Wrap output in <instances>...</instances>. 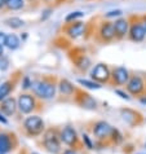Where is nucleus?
<instances>
[{
	"label": "nucleus",
	"instance_id": "obj_1",
	"mask_svg": "<svg viewBox=\"0 0 146 154\" xmlns=\"http://www.w3.org/2000/svg\"><path fill=\"white\" fill-rule=\"evenodd\" d=\"M43 146L47 152L52 153V154H59L62 153V148H61V137H59V134L53 128L45 131L44 135H43V141H41Z\"/></svg>",
	"mask_w": 146,
	"mask_h": 154
},
{
	"label": "nucleus",
	"instance_id": "obj_32",
	"mask_svg": "<svg viewBox=\"0 0 146 154\" xmlns=\"http://www.w3.org/2000/svg\"><path fill=\"white\" fill-rule=\"evenodd\" d=\"M30 85H32V84H30L29 83V78H25V83H23V88H29Z\"/></svg>",
	"mask_w": 146,
	"mask_h": 154
},
{
	"label": "nucleus",
	"instance_id": "obj_19",
	"mask_svg": "<svg viewBox=\"0 0 146 154\" xmlns=\"http://www.w3.org/2000/svg\"><path fill=\"white\" fill-rule=\"evenodd\" d=\"M81 101L80 104L83 108H88V109H96V101L93 100L91 96L88 95H81Z\"/></svg>",
	"mask_w": 146,
	"mask_h": 154
},
{
	"label": "nucleus",
	"instance_id": "obj_23",
	"mask_svg": "<svg viewBox=\"0 0 146 154\" xmlns=\"http://www.w3.org/2000/svg\"><path fill=\"white\" fill-rule=\"evenodd\" d=\"M83 144H84V148H87L88 150H92L93 149V143H92V140L89 139L88 135H83Z\"/></svg>",
	"mask_w": 146,
	"mask_h": 154
},
{
	"label": "nucleus",
	"instance_id": "obj_10",
	"mask_svg": "<svg viewBox=\"0 0 146 154\" xmlns=\"http://www.w3.org/2000/svg\"><path fill=\"white\" fill-rule=\"evenodd\" d=\"M2 108H0V110L3 112L4 115H7V117H9V115H13L16 113V110H17V101H16V98L13 97H8L5 98V100H3L2 101Z\"/></svg>",
	"mask_w": 146,
	"mask_h": 154
},
{
	"label": "nucleus",
	"instance_id": "obj_26",
	"mask_svg": "<svg viewBox=\"0 0 146 154\" xmlns=\"http://www.w3.org/2000/svg\"><path fill=\"white\" fill-rule=\"evenodd\" d=\"M88 65H89V60L88 58H84V57L81 58V61L78 62V66L80 67V69H87Z\"/></svg>",
	"mask_w": 146,
	"mask_h": 154
},
{
	"label": "nucleus",
	"instance_id": "obj_20",
	"mask_svg": "<svg viewBox=\"0 0 146 154\" xmlns=\"http://www.w3.org/2000/svg\"><path fill=\"white\" fill-rule=\"evenodd\" d=\"M5 23L9 27H12V29H20V27L23 26V21L21 18H18V17H12V18H8L5 21Z\"/></svg>",
	"mask_w": 146,
	"mask_h": 154
},
{
	"label": "nucleus",
	"instance_id": "obj_7",
	"mask_svg": "<svg viewBox=\"0 0 146 154\" xmlns=\"http://www.w3.org/2000/svg\"><path fill=\"white\" fill-rule=\"evenodd\" d=\"M114 132V128L111 127L109 123L105 121H100L94 123L93 127V135L96 136L98 140H105V139H110L111 135Z\"/></svg>",
	"mask_w": 146,
	"mask_h": 154
},
{
	"label": "nucleus",
	"instance_id": "obj_31",
	"mask_svg": "<svg viewBox=\"0 0 146 154\" xmlns=\"http://www.w3.org/2000/svg\"><path fill=\"white\" fill-rule=\"evenodd\" d=\"M117 93H118V95H120V97H122V98H127V100H129V97H128L126 93H123L122 91H117Z\"/></svg>",
	"mask_w": 146,
	"mask_h": 154
},
{
	"label": "nucleus",
	"instance_id": "obj_22",
	"mask_svg": "<svg viewBox=\"0 0 146 154\" xmlns=\"http://www.w3.org/2000/svg\"><path fill=\"white\" fill-rule=\"evenodd\" d=\"M78 82L81 84V85H84V87H87V88H91V89H98V88H101V85L96 83V82H89V80L87 79H79Z\"/></svg>",
	"mask_w": 146,
	"mask_h": 154
},
{
	"label": "nucleus",
	"instance_id": "obj_27",
	"mask_svg": "<svg viewBox=\"0 0 146 154\" xmlns=\"http://www.w3.org/2000/svg\"><path fill=\"white\" fill-rule=\"evenodd\" d=\"M122 16V11H111L109 13H106V17H118Z\"/></svg>",
	"mask_w": 146,
	"mask_h": 154
},
{
	"label": "nucleus",
	"instance_id": "obj_11",
	"mask_svg": "<svg viewBox=\"0 0 146 154\" xmlns=\"http://www.w3.org/2000/svg\"><path fill=\"white\" fill-rule=\"evenodd\" d=\"M146 35V31H145V27L140 23H135L133 26L131 27V38L136 42H141L145 38Z\"/></svg>",
	"mask_w": 146,
	"mask_h": 154
},
{
	"label": "nucleus",
	"instance_id": "obj_35",
	"mask_svg": "<svg viewBox=\"0 0 146 154\" xmlns=\"http://www.w3.org/2000/svg\"><path fill=\"white\" fill-rule=\"evenodd\" d=\"M144 27H145V31H146V22H145V25H144Z\"/></svg>",
	"mask_w": 146,
	"mask_h": 154
},
{
	"label": "nucleus",
	"instance_id": "obj_5",
	"mask_svg": "<svg viewBox=\"0 0 146 154\" xmlns=\"http://www.w3.org/2000/svg\"><path fill=\"white\" fill-rule=\"evenodd\" d=\"M18 145L16 136L13 134L8 132H0V153L7 154L12 150H14L16 146Z\"/></svg>",
	"mask_w": 146,
	"mask_h": 154
},
{
	"label": "nucleus",
	"instance_id": "obj_15",
	"mask_svg": "<svg viewBox=\"0 0 146 154\" xmlns=\"http://www.w3.org/2000/svg\"><path fill=\"white\" fill-rule=\"evenodd\" d=\"M101 35L104 39L106 40H110L113 39L114 35H115V29H114V25L113 23H106L102 26L101 29Z\"/></svg>",
	"mask_w": 146,
	"mask_h": 154
},
{
	"label": "nucleus",
	"instance_id": "obj_18",
	"mask_svg": "<svg viewBox=\"0 0 146 154\" xmlns=\"http://www.w3.org/2000/svg\"><path fill=\"white\" fill-rule=\"evenodd\" d=\"M5 45L9 49H17L20 47V39L17 38V35H14V34H9V35H7Z\"/></svg>",
	"mask_w": 146,
	"mask_h": 154
},
{
	"label": "nucleus",
	"instance_id": "obj_29",
	"mask_svg": "<svg viewBox=\"0 0 146 154\" xmlns=\"http://www.w3.org/2000/svg\"><path fill=\"white\" fill-rule=\"evenodd\" d=\"M5 40H7V35H5L4 32L0 31V45L5 44Z\"/></svg>",
	"mask_w": 146,
	"mask_h": 154
},
{
	"label": "nucleus",
	"instance_id": "obj_8",
	"mask_svg": "<svg viewBox=\"0 0 146 154\" xmlns=\"http://www.w3.org/2000/svg\"><path fill=\"white\" fill-rule=\"evenodd\" d=\"M92 78L96 79L97 82L100 83H104L107 82L110 78V70L109 67L104 63H98V65L94 66V69L92 70Z\"/></svg>",
	"mask_w": 146,
	"mask_h": 154
},
{
	"label": "nucleus",
	"instance_id": "obj_17",
	"mask_svg": "<svg viewBox=\"0 0 146 154\" xmlns=\"http://www.w3.org/2000/svg\"><path fill=\"white\" fill-rule=\"evenodd\" d=\"M12 89H13V83L12 82H4L2 85H0V101L8 98Z\"/></svg>",
	"mask_w": 146,
	"mask_h": 154
},
{
	"label": "nucleus",
	"instance_id": "obj_16",
	"mask_svg": "<svg viewBox=\"0 0 146 154\" xmlns=\"http://www.w3.org/2000/svg\"><path fill=\"white\" fill-rule=\"evenodd\" d=\"M83 31H84V25L81 22H76V23L71 25V26L67 29V34L70 36H72V38H76V36L81 35Z\"/></svg>",
	"mask_w": 146,
	"mask_h": 154
},
{
	"label": "nucleus",
	"instance_id": "obj_14",
	"mask_svg": "<svg viewBox=\"0 0 146 154\" xmlns=\"http://www.w3.org/2000/svg\"><path fill=\"white\" fill-rule=\"evenodd\" d=\"M58 87H59V92H61L62 95H65V96H70V95H72V93H74V91H75L74 85H72V84L68 82V80H66V79L61 80Z\"/></svg>",
	"mask_w": 146,
	"mask_h": 154
},
{
	"label": "nucleus",
	"instance_id": "obj_3",
	"mask_svg": "<svg viewBox=\"0 0 146 154\" xmlns=\"http://www.w3.org/2000/svg\"><path fill=\"white\" fill-rule=\"evenodd\" d=\"M34 93L40 97L44 98V100H49V98H53L56 95V85L54 83L47 82V80H40V82L34 83L32 85Z\"/></svg>",
	"mask_w": 146,
	"mask_h": 154
},
{
	"label": "nucleus",
	"instance_id": "obj_21",
	"mask_svg": "<svg viewBox=\"0 0 146 154\" xmlns=\"http://www.w3.org/2000/svg\"><path fill=\"white\" fill-rule=\"evenodd\" d=\"M5 5L9 8V9H20V8L23 7V0H5Z\"/></svg>",
	"mask_w": 146,
	"mask_h": 154
},
{
	"label": "nucleus",
	"instance_id": "obj_25",
	"mask_svg": "<svg viewBox=\"0 0 146 154\" xmlns=\"http://www.w3.org/2000/svg\"><path fill=\"white\" fill-rule=\"evenodd\" d=\"M8 66H9V60L7 57L2 56L0 57V70H7Z\"/></svg>",
	"mask_w": 146,
	"mask_h": 154
},
{
	"label": "nucleus",
	"instance_id": "obj_33",
	"mask_svg": "<svg viewBox=\"0 0 146 154\" xmlns=\"http://www.w3.org/2000/svg\"><path fill=\"white\" fill-rule=\"evenodd\" d=\"M3 5H5V0H0V8H2Z\"/></svg>",
	"mask_w": 146,
	"mask_h": 154
},
{
	"label": "nucleus",
	"instance_id": "obj_30",
	"mask_svg": "<svg viewBox=\"0 0 146 154\" xmlns=\"http://www.w3.org/2000/svg\"><path fill=\"white\" fill-rule=\"evenodd\" d=\"M0 122H2L3 125H7V123H8V119H7L5 117H4L2 112H0Z\"/></svg>",
	"mask_w": 146,
	"mask_h": 154
},
{
	"label": "nucleus",
	"instance_id": "obj_34",
	"mask_svg": "<svg viewBox=\"0 0 146 154\" xmlns=\"http://www.w3.org/2000/svg\"><path fill=\"white\" fill-rule=\"evenodd\" d=\"M2 54H3V47L0 45V57H2Z\"/></svg>",
	"mask_w": 146,
	"mask_h": 154
},
{
	"label": "nucleus",
	"instance_id": "obj_13",
	"mask_svg": "<svg viewBox=\"0 0 146 154\" xmlns=\"http://www.w3.org/2000/svg\"><path fill=\"white\" fill-rule=\"evenodd\" d=\"M114 29H115V34H117L119 38H122V36L126 35L127 31H128V22H127L126 20H118V21H115Z\"/></svg>",
	"mask_w": 146,
	"mask_h": 154
},
{
	"label": "nucleus",
	"instance_id": "obj_6",
	"mask_svg": "<svg viewBox=\"0 0 146 154\" xmlns=\"http://www.w3.org/2000/svg\"><path fill=\"white\" fill-rule=\"evenodd\" d=\"M17 106H18L21 113L30 114L36 106L35 98H34V96L29 95V93H21L18 100H17Z\"/></svg>",
	"mask_w": 146,
	"mask_h": 154
},
{
	"label": "nucleus",
	"instance_id": "obj_4",
	"mask_svg": "<svg viewBox=\"0 0 146 154\" xmlns=\"http://www.w3.org/2000/svg\"><path fill=\"white\" fill-rule=\"evenodd\" d=\"M59 137H61V141L63 144L68 146L70 149H78V146L80 145L79 143V137H78V134L76 131L72 128L71 126H66L63 127V130L59 132Z\"/></svg>",
	"mask_w": 146,
	"mask_h": 154
},
{
	"label": "nucleus",
	"instance_id": "obj_9",
	"mask_svg": "<svg viewBox=\"0 0 146 154\" xmlns=\"http://www.w3.org/2000/svg\"><path fill=\"white\" fill-rule=\"evenodd\" d=\"M144 88H145V84L140 76H132L129 82L127 83V89L132 95H140L144 91Z\"/></svg>",
	"mask_w": 146,
	"mask_h": 154
},
{
	"label": "nucleus",
	"instance_id": "obj_12",
	"mask_svg": "<svg viewBox=\"0 0 146 154\" xmlns=\"http://www.w3.org/2000/svg\"><path fill=\"white\" fill-rule=\"evenodd\" d=\"M113 78L118 84H124L128 80V78H129L128 70L124 69V67H117V69L113 71Z\"/></svg>",
	"mask_w": 146,
	"mask_h": 154
},
{
	"label": "nucleus",
	"instance_id": "obj_36",
	"mask_svg": "<svg viewBox=\"0 0 146 154\" xmlns=\"http://www.w3.org/2000/svg\"><path fill=\"white\" fill-rule=\"evenodd\" d=\"M31 154H38V153H31Z\"/></svg>",
	"mask_w": 146,
	"mask_h": 154
},
{
	"label": "nucleus",
	"instance_id": "obj_2",
	"mask_svg": "<svg viewBox=\"0 0 146 154\" xmlns=\"http://www.w3.org/2000/svg\"><path fill=\"white\" fill-rule=\"evenodd\" d=\"M44 122L38 115H30L23 122V130L30 137H35L44 132Z\"/></svg>",
	"mask_w": 146,
	"mask_h": 154
},
{
	"label": "nucleus",
	"instance_id": "obj_28",
	"mask_svg": "<svg viewBox=\"0 0 146 154\" xmlns=\"http://www.w3.org/2000/svg\"><path fill=\"white\" fill-rule=\"evenodd\" d=\"M61 154H78V152L75 150V149H70V148H67V149H65Z\"/></svg>",
	"mask_w": 146,
	"mask_h": 154
},
{
	"label": "nucleus",
	"instance_id": "obj_37",
	"mask_svg": "<svg viewBox=\"0 0 146 154\" xmlns=\"http://www.w3.org/2000/svg\"><path fill=\"white\" fill-rule=\"evenodd\" d=\"M0 154H2V153H0Z\"/></svg>",
	"mask_w": 146,
	"mask_h": 154
},
{
	"label": "nucleus",
	"instance_id": "obj_24",
	"mask_svg": "<svg viewBox=\"0 0 146 154\" xmlns=\"http://www.w3.org/2000/svg\"><path fill=\"white\" fill-rule=\"evenodd\" d=\"M80 17H83V13L81 12H72V13H70L68 16H66V22H70V21L75 20V18H80Z\"/></svg>",
	"mask_w": 146,
	"mask_h": 154
}]
</instances>
